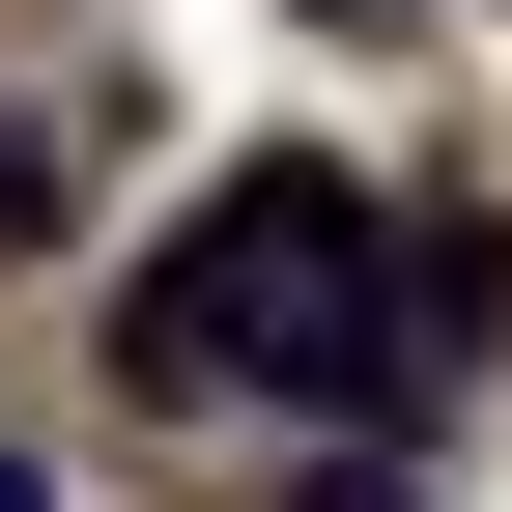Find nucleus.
Listing matches in <instances>:
<instances>
[{
    "label": "nucleus",
    "mask_w": 512,
    "mask_h": 512,
    "mask_svg": "<svg viewBox=\"0 0 512 512\" xmlns=\"http://www.w3.org/2000/svg\"><path fill=\"white\" fill-rule=\"evenodd\" d=\"M114 399H285V427H427L399 370V200L342 143H256L171 256H114Z\"/></svg>",
    "instance_id": "nucleus-1"
},
{
    "label": "nucleus",
    "mask_w": 512,
    "mask_h": 512,
    "mask_svg": "<svg viewBox=\"0 0 512 512\" xmlns=\"http://www.w3.org/2000/svg\"><path fill=\"white\" fill-rule=\"evenodd\" d=\"M484 342H512V228H484V200H427V228H399V370L456 399Z\"/></svg>",
    "instance_id": "nucleus-2"
},
{
    "label": "nucleus",
    "mask_w": 512,
    "mask_h": 512,
    "mask_svg": "<svg viewBox=\"0 0 512 512\" xmlns=\"http://www.w3.org/2000/svg\"><path fill=\"white\" fill-rule=\"evenodd\" d=\"M57 200H86V114H0V256H57Z\"/></svg>",
    "instance_id": "nucleus-3"
},
{
    "label": "nucleus",
    "mask_w": 512,
    "mask_h": 512,
    "mask_svg": "<svg viewBox=\"0 0 512 512\" xmlns=\"http://www.w3.org/2000/svg\"><path fill=\"white\" fill-rule=\"evenodd\" d=\"M285 512H399V484H370V456H313V484H285Z\"/></svg>",
    "instance_id": "nucleus-4"
},
{
    "label": "nucleus",
    "mask_w": 512,
    "mask_h": 512,
    "mask_svg": "<svg viewBox=\"0 0 512 512\" xmlns=\"http://www.w3.org/2000/svg\"><path fill=\"white\" fill-rule=\"evenodd\" d=\"M0 512H57V456H0Z\"/></svg>",
    "instance_id": "nucleus-5"
}]
</instances>
